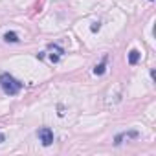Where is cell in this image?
I'll return each instance as SVG.
<instances>
[{
    "label": "cell",
    "instance_id": "obj_3",
    "mask_svg": "<svg viewBox=\"0 0 156 156\" xmlns=\"http://www.w3.org/2000/svg\"><path fill=\"white\" fill-rule=\"evenodd\" d=\"M125 138H127V140H129V138H138V132H136V130H130V132H123V134H118L114 143H116V145H119V143H121V140H125Z\"/></svg>",
    "mask_w": 156,
    "mask_h": 156
},
{
    "label": "cell",
    "instance_id": "obj_6",
    "mask_svg": "<svg viewBox=\"0 0 156 156\" xmlns=\"http://www.w3.org/2000/svg\"><path fill=\"white\" fill-rule=\"evenodd\" d=\"M4 39H6V42H19V35L15 31H8L4 35Z\"/></svg>",
    "mask_w": 156,
    "mask_h": 156
},
{
    "label": "cell",
    "instance_id": "obj_2",
    "mask_svg": "<svg viewBox=\"0 0 156 156\" xmlns=\"http://www.w3.org/2000/svg\"><path fill=\"white\" fill-rule=\"evenodd\" d=\"M37 136H39V140L42 141V145H44V147H48V145H51V143H53V132H51L48 127L39 129V130H37Z\"/></svg>",
    "mask_w": 156,
    "mask_h": 156
},
{
    "label": "cell",
    "instance_id": "obj_10",
    "mask_svg": "<svg viewBox=\"0 0 156 156\" xmlns=\"http://www.w3.org/2000/svg\"><path fill=\"white\" fill-rule=\"evenodd\" d=\"M50 59H51V62H59V55H53V53H50Z\"/></svg>",
    "mask_w": 156,
    "mask_h": 156
},
{
    "label": "cell",
    "instance_id": "obj_1",
    "mask_svg": "<svg viewBox=\"0 0 156 156\" xmlns=\"http://www.w3.org/2000/svg\"><path fill=\"white\" fill-rule=\"evenodd\" d=\"M0 87H2V90L6 92V94H9V96H15V94H19L20 90H22V83L20 81H17L13 75H9V73H2L0 75Z\"/></svg>",
    "mask_w": 156,
    "mask_h": 156
},
{
    "label": "cell",
    "instance_id": "obj_5",
    "mask_svg": "<svg viewBox=\"0 0 156 156\" xmlns=\"http://www.w3.org/2000/svg\"><path fill=\"white\" fill-rule=\"evenodd\" d=\"M105 70H107V59H105L101 64H96L94 73H96V75H103V73H105Z\"/></svg>",
    "mask_w": 156,
    "mask_h": 156
},
{
    "label": "cell",
    "instance_id": "obj_11",
    "mask_svg": "<svg viewBox=\"0 0 156 156\" xmlns=\"http://www.w3.org/2000/svg\"><path fill=\"white\" fill-rule=\"evenodd\" d=\"M2 141H4V136H2V134H0V143H2Z\"/></svg>",
    "mask_w": 156,
    "mask_h": 156
},
{
    "label": "cell",
    "instance_id": "obj_4",
    "mask_svg": "<svg viewBox=\"0 0 156 156\" xmlns=\"http://www.w3.org/2000/svg\"><path fill=\"white\" fill-rule=\"evenodd\" d=\"M140 57H141V53H140L138 50H130V51H129V62H130V64H136V62L140 61Z\"/></svg>",
    "mask_w": 156,
    "mask_h": 156
},
{
    "label": "cell",
    "instance_id": "obj_9",
    "mask_svg": "<svg viewBox=\"0 0 156 156\" xmlns=\"http://www.w3.org/2000/svg\"><path fill=\"white\" fill-rule=\"evenodd\" d=\"M99 28H101V26H99V22H94V24L90 26V30H92V31H98Z\"/></svg>",
    "mask_w": 156,
    "mask_h": 156
},
{
    "label": "cell",
    "instance_id": "obj_7",
    "mask_svg": "<svg viewBox=\"0 0 156 156\" xmlns=\"http://www.w3.org/2000/svg\"><path fill=\"white\" fill-rule=\"evenodd\" d=\"M48 50H51V51H55V55H59V57H61V55L64 53V51H62V48H59L57 44H48Z\"/></svg>",
    "mask_w": 156,
    "mask_h": 156
},
{
    "label": "cell",
    "instance_id": "obj_8",
    "mask_svg": "<svg viewBox=\"0 0 156 156\" xmlns=\"http://www.w3.org/2000/svg\"><path fill=\"white\" fill-rule=\"evenodd\" d=\"M42 6H44V0H39V2H37V4L33 6V11H31V17H33V15H35L37 11H41V9H42Z\"/></svg>",
    "mask_w": 156,
    "mask_h": 156
}]
</instances>
